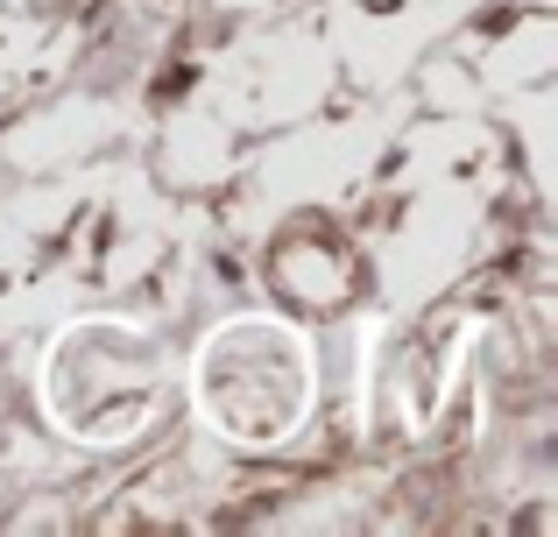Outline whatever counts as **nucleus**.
I'll return each instance as SVG.
<instances>
[]
</instances>
